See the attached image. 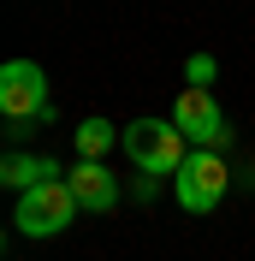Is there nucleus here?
<instances>
[{
  "mask_svg": "<svg viewBox=\"0 0 255 261\" xmlns=\"http://www.w3.org/2000/svg\"><path fill=\"white\" fill-rule=\"evenodd\" d=\"M225 184H232V172H225V154L220 148H190V161L178 166V208L184 214H214L225 202Z\"/></svg>",
  "mask_w": 255,
  "mask_h": 261,
  "instance_id": "3",
  "label": "nucleus"
},
{
  "mask_svg": "<svg viewBox=\"0 0 255 261\" xmlns=\"http://www.w3.org/2000/svg\"><path fill=\"white\" fill-rule=\"evenodd\" d=\"M65 184H71V196H78L83 214H113L125 202V184H119V172H113L107 161H71Z\"/></svg>",
  "mask_w": 255,
  "mask_h": 261,
  "instance_id": "6",
  "label": "nucleus"
},
{
  "mask_svg": "<svg viewBox=\"0 0 255 261\" xmlns=\"http://www.w3.org/2000/svg\"><path fill=\"white\" fill-rule=\"evenodd\" d=\"M54 178H65L54 154H6V161H0V184H6L12 196L36 190V184H54Z\"/></svg>",
  "mask_w": 255,
  "mask_h": 261,
  "instance_id": "7",
  "label": "nucleus"
},
{
  "mask_svg": "<svg viewBox=\"0 0 255 261\" xmlns=\"http://www.w3.org/2000/svg\"><path fill=\"white\" fill-rule=\"evenodd\" d=\"M71 143H78V161H107L113 148L125 143V130L113 125V119H83V125L71 130Z\"/></svg>",
  "mask_w": 255,
  "mask_h": 261,
  "instance_id": "8",
  "label": "nucleus"
},
{
  "mask_svg": "<svg viewBox=\"0 0 255 261\" xmlns=\"http://www.w3.org/2000/svg\"><path fill=\"white\" fill-rule=\"evenodd\" d=\"M214 77H220V60H214L208 48L184 60V89H214Z\"/></svg>",
  "mask_w": 255,
  "mask_h": 261,
  "instance_id": "9",
  "label": "nucleus"
},
{
  "mask_svg": "<svg viewBox=\"0 0 255 261\" xmlns=\"http://www.w3.org/2000/svg\"><path fill=\"white\" fill-rule=\"evenodd\" d=\"M155 184H160V178H148V172H137V184H131V196H137V202H155Z\"/></svg>",
  "mask_w": 255,
  "mask_h": 261,
  "instance_id": "10",
  "label": "nucleus"
},
{
  "mask_svg": "<svg viewBox=\"0 0 255 261\" xmlns=\"http://www.w3.org/2000/svg\"><path fill=\"white\" fill-rule=\"evenodd\" d=\"M125 154L137 172H148V178H178V166L190 161V148H184V130L172 125V119H131L125 125Z\"/></svg>",
  "mask_w": 255,
  "mask_h": 261,
  "instance_id": "1",
  "label": "nucleus"
},
{
  "mask_svg": "<svg viewBox=\"0 0 255 261\" xmlns=\"http://www.w3.org/2000/svg\"><path fill=\"white\" fill-rule=\"evenodd\" d=\"M78 196H71V184L54 178V184H36V190H24L12 202V226L24 231V238H60L71 220H78Z\"/></svg>",
  "mask_w": 255,
  "mask_h": 261,
  "instance_id": "2",
  "label": "nucleus"
},
{
  "mask_svg": "<svg viewBox=\"0 0 255 261\" xmlns=\"http://www.w3.org/2000/svg\"><path fill=\"white\" fill-rule=\"evenodd\" d=\"M0 113L12 125H30V119H54L48 107V71L36 60H6L0 65Z\"/></svg>",
  "mask_w": 255,
  "mask_h": 261,
  "instance_id": "4",
  "label": "nucleus"
},
{
  "mask_svg": "<svg viewBox=\"0 0 255 261\" xmlns=\"http://www.w3.org/2000/svg\"><path fill=\"white\" fill-rule=\"evenodd\" d=\"M172 113H178L172 125L184 130V143H196V148H220L225 137H232L220 101L208 95V89H178V107H172Z\"/></svg>",
  "mask_w": 255,
  "mask_h": 261,
  "instance_id": "5",
  "label": "nucleus"
}]
</instances>
